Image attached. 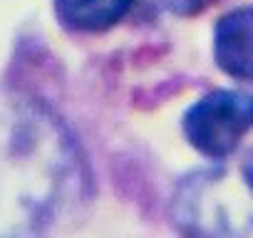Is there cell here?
I'll list each match as a JSON object with an SVG mask.
<instances>
[{
    "label": "cell",
    "mask_w": 253,
    "mask_h": 238,
    "mask_svg": "<svg viewBox=\"0 0 253 238\" xmlns=\"http://www.w3.org/2000/svg\"><path fill=\"white\" fill-rule=\"evenodd\" d=\"M174 216L194 236H253V152L184 179Z\"/></svg>",
    "instance_id": "1"
},
{
    "label": "cell",
    "mask_w": 253,
    "mask_h": 238,
    "mask_svg": "<svg viewBox=\"0 0 253 238\" xmlns=\"http://www.w3.org/2000/svg\"><path fill=\"white\" fill-rule=\"evenodd\" d=\"M137 0H55L60 23L75 33H102L117 25Z\"/></svg>",
    "instance_id": "4"
},
{
    "label": "cell",
    "mask_w": 253,
    "mask_h": 238,
    "mask_svg": "<svg viewBox=\"0 0 253 238\" xmlns=\"http://www.w3.org/2000/svg\"><path fill=\"white\" fill-rule=\"evenodd\" d=\"M213 57L228 77L253 82V5L236 8L216 23Z\"/></svg>",
    "instance_id": "3"
},
{
    "label": "cell",
    "mask_w": 253,
    "mask_h": 238,
    "mask_svg": "<svg viewBox=\"0 0 253 238\" xmlns=\"http://www.w3.org/2000/svg\"><path fill=\"white\" fill-rule=\"evenodd\" d=\"M142 3L169 15H194L206 5V0H142Z\"/></svg>",
    "instance_id": "5"
},
{
    "label": "cell",
    "mask_w": 253,
    "mask_h": 238,
    "mask_svg": "<svg viewBox=\"0 0 253 238\" xmlns=\"http://www.w3.org/2000/svg\"><path fill=\"white\" fill-rule=\"evenodd\" d=\"M251 129L253 94L238 89H216L191 104L184 114V134L189 144L213 161L231 157Z\"/></svg>",
    "instance_id": "2"
}]
</instances>
